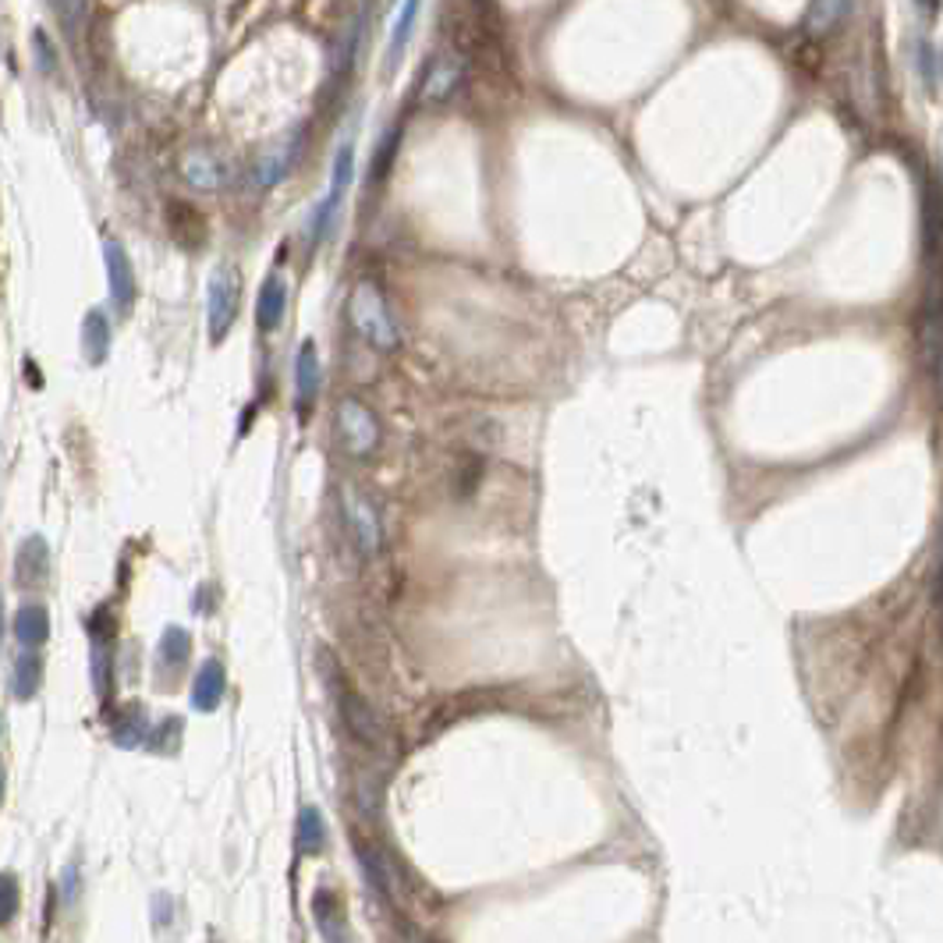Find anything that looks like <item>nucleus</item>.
<instances>
[{
	"mask_svg": "<svg viewBox=\"0 0 943 943\" xmlns=\"http://www.w3.org/2000/svg\"><path fill=\"white\" fill-rule=\"evenodd\" d=\"M348 323L359 330L362 341H369L376 352H398L401 330L398 319L390 313L384 291L373 280H359L355 291L348 294Z\"/></svg>",
	"mask_w": 943,
	"mask_h": 943,
	"instance_id": "1",
	"label": "nucleus"
},
{
	"mask_svg": "<svg viewBox=\"0 0 943 943\" xmlns=\"http://www.w3.org/2000/svg\"><path fill=\"white\" fill-rule=\"evenodd\" d=\"M380 437H384V429L369 404H362L359 398L341 401V408H337V440H341V448L348 454L369 457L380 448Z\"/></svg>",
	"mask_w": 943,
	"mask_h": 943,
	"instance_id": "2",
	"label": "nucleus"
},
{
	"mask_svg": "<svg viewBox=\"0 0 943 943\" xmlns=\"http://www.w3.org/2000/svg\"><path fill=\"white\" fill-rule=\"evenodd\" d=\"M241 305V274L235 263H224L213 269L210 277V337L213 344H221Z\"/></svg>",
	"mask_w": 943,
	"mask_h": 943,
	"instance_id": "3",
	"label": "nucleus"
},
{
	"mask_svg": "<svg viewBox=\"0 0 943 943\" xmlns=\"http://www.w3.org/2000/svg\"><path fill=\"white\" fill-rule=\"evenodd\" d=\"M355 178V150L352 142H344L341 150H337L334 156V174H330V188L327 196H323V202L313 210V224H309V231H313V241H323L330 231V224L337 217V210H341V199L348 192V185H352Z\"/></svg>",
	"mask_w": 943,
	"mask_h": 943,
	"instance_id": "4",
	"label": "nucleus"
},
{
	"mask_svg": "<svg viewBox=\"0 0 943 943\" xmlns=\"http://www.w3.org/2000/svg\"><path fill=\"white\" fill-rule=\"evenodd\" d=\"M344 518L348 529L355 536V546L362 554H380L384 550V525H380V511L373 507L359 490H344Z\"/></svg>",
	"mask_w": 943,
	"mask_h": 943,
	"instance_id": "5",
	"label": "nucleus"
},
{
	"mask_svg": "<svg viewBox=\"0 0 943 943\" xmlns=\"http://www.w3.org/2000/svg\"><path fill=\"white\" fill-rule=\"evenodd\" d=\"M462 83H465V58L462 53H440L423 78L419 100L423 103H448Z\"/></svg>",
	"mask_w": 943,
	"mask_h": 943,
	"instance_id": "6",
	"label": "nucleus"
},
{
	"mask_svg": "<svg viewBox=\"0 0 943 943\" xmlns=\"http://www.w3.org/2000/svg\"><path fill=\"white\" fill-rule=\"evenodd\" d=\"M337 703H341L348 734H352L355 741H362V745H380V741H384V724L373 713V706L366 703V699L355 695L352 689H341V692H337Z\"/></svg>",
	"mask_w": 943,
	"mask_h": 943,
	"instance_id": "7",
	"label": "nucleus"
},
{
	"mask_svg": "<svg viewBox=\"0 0 943 943\" xmlns=\"http://www.w3.org/2000/svg\"><path fill=\"white\" fill-rule=\"evenodd\" d=\"M103 260H106V280H111V299L121 313H128L135 302V269L125 246L117 238L103 241Z\"/></svg>",
	"mask_w": 943,
	"mask_h": 943,
	"instance_id": "8",
	"label": "nucleus"
},
{
	"mask_svg": "<svg viewBox=\"0 0 943 943\" xmlns=\"http://www.w3.org/2000/svg\"><path fill=\"white\" fill-rule=\"evenodd\" d=\"M167 231L181 249H202L206 246V217L192 206V202L174 199L167 202Z\"/></svg>",
	"mask_w": 943,
	"mask_h": 943,
	"instance_id": "9",
	"label": "nucleus"
},
{
	"mask_svg": "<svg viewBox=\"0 0 943 943\" xmlns=\"http://www.w3.org/2000/svg\"><path fill=\"white\" fill-rule=\"evenodd\" d=\"M181 178L192 188H199V192H217L227 178V171L210 150H188L181 156Z\"/></svg>",
	"mask_w": 943,
	"mask_h": 943,
	"instance_id": "10",
	"label": "nucleus"
},
{
	"mask_svg": "<svg viewBox=\"0 0 943 943\" xmlns=\"http://www.w3.org/2000/svg\"><path fill=\"white\" fill-rule=\"evenodd\" d=\"M294 387H299V415L305 419L319 394V355L313 341H305L299 348V359H294Z\"/></svg>",
	"mask_w": 943,
	"mask_h": 943,
	"instance_id": "11",
	"label": "nucleus"
},
{
	"mask_svg": "<svg viewBox=\"0 0 943 943\" xmlns=\"http://www.w3.org/2000/svg\"><path fill=\"white\" fill-rule=\"evenodd\" d=\"M299 146H302V142H299V135H294V139L277 142L274 150H266L260 160H255V167H252V181H255V185H263V188L277 185V181L288 174V167L294 164V156H299Z\"/></svg>",
	"mask_w": 943,
	"mask_h": 943,
	"instance_id": "12",
	"label": "nucleus"
},
{
	"mask_svg": "<svg viewBox=\"0 0 943 943\" xmlns=\"http://www.w3.org/2000/svg\"><path fill=\"white\" fill-rule=\"evenodd\" d=\"M224 689H227V678H224V667L221 659H206V664L199 667L196 681H192V706L210 713L221 706L224 699Z\"/></svg>",
	"mask_w": 943,
	"mask_h": 943,
	"instance_id": "13",
	"label": "nucleus"
},
{
	"mask_svg": "<svg viewBox=\"0 0 943 943\" xmlns=\"http://www.w3.org/2000/svg\"><path fill=\"white\" fill-rule=\"evenodd\" d=\"M285 309H288V285L277 274L266 277L260 302H255V323H260V330H266V334L277 330L280 319H285Z\"/></svg>",
	"mask_w": 943,
	"mask_h": 943,
	"instance_id": "14",
	"label": "nucleus"
},
{
	"mask_svg": "<svg viewBox=\"0 0 943 943\" xmlns=\"http://www.w3.org/2000/svg\"><path fill=\"white\" fill-rule=\"evenodd\" d=\"M47 564H50V550L39 536L25 539L18 557H15V571H18V582L22 586H39L47 578Z\"/></svg>",
	"mask_w": 943,
	"mask_h": 943,
	"instance_id": "15",
	"label": "nucleus"
},
{
	"mask_svg": "<svg viewBox=\"0 0 943 943\" xmlns=\"http://www.w3.org/2000/svg\"><path fill=\"white\" fill-rule=\"evenodd\" d=\"M15 636H18V642L25 645V650H36V645H43L47 636H50L47 606H39V603H22V606H18V614H15Z\"/></svg>",
	"mask_w": 943,
	"mask_h": 943,
	"instance_id": "16",
	"label": "nucleus"
},
{
	"mask_svg": "<svg viewBox=\"0 0 943 943\" xmlns=\"http://www.w3.org/2000/svg\"><path fill=\"white\" fill-rule=\"evenodd\" d=\"M847 11H852V0H813V8L805 15V33L830 36L847 18Z\"/></svg>",
	"mask_w": 943,
	"mask_h": 943,
	"instance_id": "17",
	"label": "nucleus"
},
{
	"mask_svg": "<svg viewBox=\"0 0 943 943\" xmlns=\"http://www.w3.org/2000/svg\"><path fill=\"white\" fill-rule=\"evenodd\" d=\"M313 915H316L319 933L327 936V940L344 936V908H341V897H337L334 891H327V887H319V891L313 894Z\"/></svg>",
	"mask_w": 943,
	"mask_h": 943,
	"instance_id": "18",
	"label": "nucleus"
},
{
	"mask_svg": "<svg viewBox=\"0 0 943 943\" xmlns=\"http://www.w3.org/2000/svg\"><path fill=\"white\" fill-rule=\"evenodd\" d=\"M415 15H419V0H401V11H398L394 29H390V43H387V72H394L404 47H408Z\"/></svg>",
	"mask_w": 943,
	"mask_h": 943,
	"instance_id": "19",
	"label": "nucleus"
},
{
	"mask_svg": "<svg viewBox=\"0 0 943 943\" xmlns=\"http://www.w3.org/2000/svg\"><path fill=\"white\" fill-rule=\"evenodd\" d=\"M327 844V823H323V813L316 805H305L299 813V852L302 855H316Z\"/></svg>",
	"mask_w": 943,
	"mask_h": 943,
	"instance_id": "20",
	"label": "nucleus"
},
{
	"mask_svg": "<svg viewBox=\"0 0 943 943\" xmlns=\"http://www.w3.org/2000/svg\"><path fill=\"white\" fill-rule=\"evenodd\" d=\"M47 4H50L53 18L61 22V29L67 36H72V39L83 36L86 22H89V0H47Z\"/></svg>",
	"mask_w": 943,
	"mask_h": 943,
	"instance_id": "21",
	"label": "nucleus"
},
{
	"mask_svg": "<svg viewBox=\"0 0 943 943\" xmlns=\"http://www.w3.org/2000/svg\"><path fill=\"white\" fill-rule=\"evenodd\" d=\"M83 341H86V352L92 362H103L106 348H111V323H106L103 313H89L83 323Z\"/></svg>",
	"mask_w": 943,
	"mask_h": 943,
	"instance_id": "22",
	"label": "nucleus"
},
{
	"mask_svg": "<svg viewBox=\"0 0 943 943\" xmlns=\"http://www.w3.org/2000/svg\"><path fill=\"white\" fill-rule=\"evenodd\" d=\"M39 678H43V664H39V656H33V653L18 656L15 678H11V684H15V695L18 699H33L39 692Z\"/></svg>",
	"mask_w": 943,
	"mask_h": 943,
	"instance_id": "23",
	"label": "nucleus"
},
{
	"mask_svg": "<svg viewBox=\"0 0 943 943\" xmlns=\"http://www.w3.org/2000/svg\"><path fill=\"white\" fill-rule=\"evenodd\" d=\"M146 727H150V724H146V709L128 706V709H125V720L114 724V741H117V745H125V749L142 745Z\"/></svg>",
	"mask_w": 943,
	"mask_h": 943,
	"instance_id": "24",
	"label": "nucleus"
},
{
	"mask_svg": "<svg viewBox=\"0 0 943 943\" xmlns=\"http://www.w3.org/2000/svg\"><path fill=\"white\" fill-rule=\"evenodd\" d=\"M188 653H192V639H188L185 628H167L164 639H160V656H164V664L171 667H181Z\"/></svg>",
	"mask_w": 943,
	"mask_h": 943,
	"instance_id": "25",
	"label": "nucleus"
},
{
	"mask_svg": "<svg viewBox=\"0 0 943 943\" xmlns=\"http://www.w3.org/2000/svg\"><path fill=\"white\" fill-rule=\"evenodd\" d=\"M398 142H401V131H398V128H390L384 139H380V150H376V160H373V178H376V181L387 178V171H390V164H394V156H398Z\"/></svg>",
	"mask_w": 943,
	"mask_h": 943,
	"instance_id": "26",
	"label": "nucleus"
},
{
	"mask_svg": "<svg viewBox=\"0 0 943 943\" xmlns=\"http://www.w3.org/2000/svg\"><path fill=\"white\" fill-rule=\"evenodd\" d=\"M0 897H4V908H0V926H8L11 919H15V911H18V880L11 872H4V880H0Z\"/></svg>",
	"mask_w": 943,
	"mask_h": 943,
	"instance_id": "27",
	"label": "nucleus"
},
{
	"mask_svg": "<svg viewBox=\"0 0 943 943\" xmlns=\"http://www.w3.org/2000/svg\"><path fill=\"white\" fill-rule=\"evenodd\" d=\"M106 670H111V656H106L100 645H97V653H92V681H97L100 692L111 689V681H106Z\"/></svg>",
	"mask_w": 943,
	"mask_h": 943,
	"instance_id": "28",
	"label": "nucleus"
},
{
	"mask_svg": "<svg viewBox=\"0 0 943 943\" xmlns=\"http://www.w3.org/2000/svg\"><path fill=\"white\" fill-rule=\"evenodd\" d=\"M89 631L97 639H106V636H114V617L106 614V611H100V614H92L89 617Z\"/></svg>",
	"mask_w": 943,
	"mask_h": 943,
	"instance_id": "29",
	"label": "nucleus"
},
{
	"mask_svg": "<svg viewBox=\"0 0 943 943\" xmlns=\"http://www.w3.org/2000/svg\"><path fill=\"white\" fill-rule=\"evenodd\" d=\"M75 894H78V869L72 866V869H67V872H64V897H67V901H72Z\"/></svg>",
	"mask_w": 943,
	"mask_h": 943,
	"instance_id": "30",
	"label": "nucleus"
},
{
	"mask_svg": "<svg viewBox=\"0 0 943 943\" xmlns=\"http://www.w3.org/2000/svg\"><path fill=\"white\" fill-rule=\"evenodd\" d=\"M915 4H919V8L926 11V15H936V11H940V4H943V0H915Z\"/></svg>",
	"mask_w": 943,
	"mask_h": 943,
	"instance_id": "31",
	"label": "nucleus"
},
{
	"mask_svg": "<svg viewBox=\"0 0 943 943\" xmlns=\"http://www.w3.org/2000/svg\"><path fill=\"white\" fill-rule=\"evenodd\" d=\"M936 603H943V557H940V578H936Z\"/></svg>",
	"mask_w": 943,
	"mask_h": 943,
	"instance_id": "32",
	"label": "nucleus"
},
{
	"mask_svg": "<svg viewBox=\"0 0 943 943\" xmlns=\"http://www.w3.org/2000/svg\"><path fill=\"white\" fill-rule=\"evenodd\" d=\"M940 67H943V53H940Z\"/></svg>",
	"mask_w": 943,
	"mask_h": 943,
	"instance_id": "33",
	"label": "nucleus"
}]
</instances>
